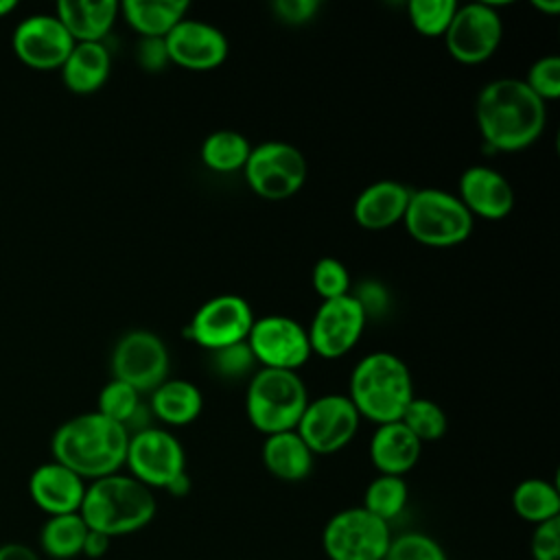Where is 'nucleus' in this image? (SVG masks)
<instances>
[{
  "instance_id": "f257e3e1",
  "label": "nucleus",
  "mask_w": 560,
  "mask_h": 560,
  "mask_svg": "<svg viewBox=\"0 0 560 560\" xmlns=\"http://www.w3.org/2000/svg\"><path fill=\"white\" fill-rule=\"evenodd\" d=\"M475 120L483 142L497 151L534 144L547 122L545 103L523 79H494L475 98Z\"/></svg>"
},
{
  "instance_id": "f03ea898",
  "label": "nucleus",
  "mask_w": 560,
  "mask_h": 560,
  "mask_svg": "<svg viewBox=\"0 0 560 560\" xmlns=\"http://www.w3.org/2000/svg\"><path fill=\"white\" fill-rule=\"evenodd\" d=\"M129 431L98 411H85L61 422L50 440L52 459L81 479H101L125 466Z\"/></svg>"
},
{
  "instance_id": "7ed1b4c3",
  "label": "nucleus",
  "mask_w": 560,
  "mask_h": 560,
  "mask_svg": "<svg viewBox=\"0 0 560 560\" xmlns=\"http://www.w3.org/2000/svg\"><path fill=\"white\" fill-rule=\"evenodd\" d=\"M155 512L158 501L153 490L129 472H114L90 481L79 508L88 529L109 538L144 529L155 518Z\"/></svg>"
},
{
  "instance_id": "20e7f679",
  "label": "nucleus",
  "mask_w": 560,
  "mask_h": 560,
  "mask_svg": "<svg viewBox=\"0 0 560 560\" xmlns=\"http://www.w3.org/2000/svg\"><path fill=\"white\" fill-rule=\"evenodd\" d=\"M361 418L374 424L400 420L413 398V381L407 363L385 350L365 354L350 374V394Z\"/></svg>"
},
{
  "instance_id": "39448f33",
  "label": "nucleus",
  "mask_w": 560,
  "mask_h": 560,
  "mask_svg": "<svg viewBox=\"0 0 560 560\" xmlns=\"http://www.w3.org/2000/svg\"><path fill=\"white\" fill-rule=\"evenodd\" d=\"M308 402L304 381L293 370L260 368L245 392V413L262 435L293 431Z\"/></svg>"
},
{
  "instance_id": "423d86ee",
  "label": "nucleus",
  "mask_w": 560,
  "mask_h": 560,
  "mask_svg": "<svg viewBox=\"0 0 560 560\" xmlns=\"http://www.w3.org/2000/svg\"><path fill=\"white\" fill-rule=\"evenodd\" d=\"M402 223L418 243L429 247H453L472 234V214L457 195L442 188L411 190Z\"/></svg>"
},
{
  "instance_id": "0eeeda50",
  "label": "nucleus",
  "mask_w": 560,
  "mask_h": 560,
  "mask_svg": "<svg viewBox=\"0 0 560 560\" xmlns=\"http://www.w3.org/2000/svg\"><path fill=\"white\" fill-rule=\"evenodd\" d=\"M389 540V523L363 505L335 512L322 529V549L328 560H383Z\"/></svg>"
},
{
  "instance_id": "6e6552de",
  "label": "nucleus",
  "mask_w": 560,
  "mask_h": 560,
  "mask_svg": "<svg viewBox=\"0 0 560 560\" xmlns=\"http://www.w3.org/2000/svg\"><path fill=\"white\" fill-rule=\"evenodd\" d=\"M247 186L262 199L293 197L306 179V160L298 147L284 140H267L252 147L243 166Z\"/></svg>"
},
{
  "instance_id": "1a4fd4ad",
  "label": "nucleus",
  "mask_w": 560,
  "mask_h": 560,
  "mask_svg": "<svg viewBox=\"0 0 560 560\" xmlns=\"http://www.w3.org/2000/svg\"><path fill=\"white\" fill-rule=\"evenodd\" d=\"M125 466L149 490H166L186 472V453L171 431L147 427L129 433Z\"/></svg>"
},
{
  "instance_id": "9d476101",
  "label": "nucleus",
  "mask_w": 560,
  "mask_h": 560,
  "mask_svg": "<svg viewBox=\"0 0 560 560\" xmlns=\"http://www.w3.org/2000/svg\"><path fill=\"white\" fill-rule=\"evenodd\" d=\"M359 422L361 416L346 394H324L306 402L295 431L313 455H330L352 442Z\"/></svg>"
},
{
  "instance_id": "9b49d317",
  "label": "nucleus",
  "mask_w": 560,
  "mask_h": 560,
  "mask_svg": "<svg viewBox=\"0 0 560 560\" xmlns=\"http://www.w3.org/2000/svg\"><path fill=\"white\" fill-rule=\"evenodd\" d=\"M168 348L147 328H133L120 335L112 350V378L133 389L153 392L168 376Z\"/></svg>"
},
{
  "instance_id": "f8f14e48",
  "label": "nucleus",
  "mask_w": 560,
  "mask_h": 560,
  "mask_svg": "<svg viewBox=\"0 0 560 560\" xmlns=\"http://www.w3.org/2000/svg\"><path fill=\"white\" fill-rule=\"evenodd\" d=\"M503 22L497 9L488 2L457 4L446 28L444 44L459 63H481L494 55L501 44Z\"/></svg>"
},
{
  "instance_id": "ddd939ff",
  "label": "nucleus",
  "mask_w": 560,
  "mask_h": 560,
  "mask_svg": "<svg viewBox=\"0 0 560 560\" xmlns=\"http://www.w3.org/2000/svg\"><path fill=\"white\" fill-rule=\"evenodd\" d=\"M245 341L256 363L276 370L298 372L313 352L306 328L293 317L278 313L254 319Z\"/></svg>"
},
{
  "instance_id": "4468645a",
  "label": "nucleus",
  "mask_w": 560,
  "mask_h": 560,
  "mask_svg": "<svg viewBox=\"0 0 560 560\" xmlns=\"http://www.w3.org/2000/svg\"><path fill=\"white\" fill-rule=\"evenodd\" d=\"M365 324L368 315L352 293L322 300L306 328L311 350L324 359H339L357 346Z\"/></svg>"
},
{
  "instance_id": "2eb2a0df",
  "label": "nucleus",
  "mask_w": 560,
  "mask_h": 560,
  "mask_svg": "<svg viewBox=\"0 0 560 560\" xmlns=\"http://www.w3.org/2000/svg\"><path fill=\"white\" fill-rule=\"evenodd\" d=\"M252 306L236 293L214 295L203 302L188 326L192 341L206 350H219L247 339L254 324Z\"/></svg>"
},
{
  "instance_id": "dca6fc26",
  "label": "nucleus",
  "mask_w": 560,
  "mask_h": 560,
  "mask_svg": "<svg viewBox=\"0 0 560 560\" xmlns=\"http://www.w3.org/2000/svg\"><path fill=\"white\" fill-rule=\"evenodd\" d=\"M18 59L35 70L61 68L74 39L52 13H33L24 18L11 37Z\"/></svg>"
},
{
  "instance_id": "f3484780",
  "label": "nucleus",
  "mask_w": 560,
  "mask_h": 560,
  "mask_svg": "<svg viewBox=\"0 0 560 560\" xmlns=\"http://www.w3.org/2000/svg\"><path fill=\"white\" fill-rule=\"evenodd\" d=\"M168 61L188 70H212L228 59V37L210 22L184 18L164 37Z\"/></svg>"
},
{
  "instance_id": "a211bd4d",
  "label": "nucleus",
  "mask_w": 560,
  "mask_h": 560,
  "mask_svg": "<svg viewBox=\"0 0 560 560\" xmlns=\"http://www.w3.org/2000/svg\"><path fill=\"white\" fill-rule=\"evenodd\" d=\"M459 201L475 217L499 221L505 219L514 208V190L508 177L499 171L475 164L459 175Z\"/></svg>"
},
{
  "instance_id": "6ab92c4d",
  "label": "nucleus",
  "mask_w": 560,
  "mask_h": 560,
  "mask_svg": "<svg viewBox=\"0 0 560 560\" xmlns=\"http://www.w3.org/2000/svg\"><path fill=\"white\" fill-rule=\"evenodd\" d=\"M85 486V479L55 459L39 464L28 477V494L48 516L79 512Z\"/></svg>"
},
{
  "instance_id": "aec40b11",
  "label": "nucleus",
  "mask_w": 560,
  "mask_h": 560,
  "mask_svg": "<svg viewBox=\"0 0 560 560\" xmlns=\"http://www.w3.org/2000/svg\"><path fill=\"white\" fill-rule=\"evenodd\" d=\"M411 188L394 179H381L365 186L352 206L354 221L365 230H387L402 221Z\"/></svg>"
},
{
  "instance_id": "412c9836",
  "label": "nucleus",
  "mask_w": 560,
  "mask_h": 560,
  "mask_svg": "<svg viewBox=\"0 0 560 560\" xmlns=\"http://www.w3.org/2000/svg\"><path fill=\"white\" fill-rule=\"evenodd\" d=\"M422 442L400 422L376 424L370 440V459L378 475L405 477L420 459Z\"/></svg>"
},
{
  "instance_id": "4be33fe9",
  "label": "nucleus",
  "mask_w": 560,
  "mask_h": 560,
  "mask_svg": "<svg viewBox=\"0 0 560 560\" xmlns=\"http://www.w3.org/2000/svg\"><path fill=\"white\" fill-rule=\"evenodd\" d=\"M118 13L116 0H59L55 7V15L74 42H103Z\"/></svg>"
},
{
  "instance_id": "5701e85b",
  "label": "nucleus",
  "mask_w": 560,
  "mask_h": 560,
  "mask_svg": "<svg viewBox=\"0 0 560 560\" xmlns=\"http://www.w3.org/2000/svg\"><path fill=\"white\" fill-rule=\"evenodd\" d=\"M112 55L103 42H74L61 63V79L74 94H92L107 81Z\"/></svg>"
},
{
  "instance_id": "b1692460",
  "label": "nucleus",
  "mask_w": 560,
  "mask_h": 560,
  "mask_svg": "<svg viewBox=\"0 0 560 560\" xmlns=\"http://www.w3.org/2000/svg\"><path fill=\"white\" fill-rule=\"evenodd\" d=\"M262 464L280 481H302L311 475L315 455L298 431H282L265 435L262 442Z\"/></svg>"
},
{
  "instance_id": "393cba45",
  "label": "nucleus",
  "mask_w": 560,
  "mask_h": 560,
  "mask_svg": "<svg viewBox=\"0 0 560 560\" xmlns=\"http://www.w3.org/2000/svg\"><path fill=\"white\" fill-rule=\"evenodd\" d=\"M203 407L199 387L186 378H166L151 392V413L168 427H186Z\"/></svg>"
},
{
  "instance_id": "a878e982",
  "label": "nucleus",
  "mask_w": 560,
  "mask_h": 560,
  "mask_svg": "<svg viewBox=\"0 0 560 560\" xmlns=\"http://www.w3.org/2000/svg\"><path fill=\"white\" fill-rule=\"evenodd\" d=\"M188 9L186 0H125L120 4L127 24L140 37H166L186 18Z\"/></svg>"
},
{
  "instance_id": "bb28decb",
  "label": "nucleus",
  "mask_w": 560,
  "mask_h": 560,
  "mask_svg": "<svg viewBox=\"0 0 560 560\" xmlns=\"http://www.w3.org/2000/svg\"><path fill=\"white\" fill-rule=\"evenodd\" d=\"M512 508L521 521L532 525L560 518V490L540 477L523 479L512 492Z\"/></svg>"
},
{
  "instance_id": "cd10ccee",
  "label": "nucleus",
  "mask_w": 560,
  "mask_h": 560,
  "mask_svg": "<svg viewBox=\"0 0 560 560\" xmlns=\"http://www.w3.org/2000/svg\"><path fill=\"white\" fill-rule=\"evenodd\" d=\"M88 525L79 512L48 516L39 529V547L52 560H70L81 556Z\"/></svg>"
},
{
  "instance_id": "c85d7f7f",
  "label": "nucleus",
  "mask_w": 560,
  "mask_h": 560,
  "mask_svg": "<svg viewBox=\"0 0 560 560\" xmlns=\"http://www.w3.org/2000/svg\"><path fill=\"white\" fill-rule=\"evenodd\" d=\"M249 151H252V144L243 133L232 129H219L203 138L199 158L210 171L234 173V171H243L249 158Z\"/></svg>"
},
{
  "instance_id": "c756f323",
  "label": "nucleus",
  "mask_w": 560,
  "mask_h": 560,
  "mask_svg": "<svg viewBox=\"0 0 560 560\" xmlns=\"http://www.w3.org/2000/svg\"><path fill=\"white\" fill-rule=\"evenodd\" d=\"M409 501V488L405 477L396 475H376L365 492H363V508L378 516L381 521L389 523L402 514Z\"/></svg>"
},
{
  "instance_id": "7c9ffc66",
  "label": "nucleus",
  "mask_w": 560,
  "mask_h": 560,
  "mask_svg": "<svg viewBox=\"0 0 560 560\" xmlns=\"http://www.w3.org/2000/svg\"><path fill=\"white\" fill-rule=\"evenodd\" d=\"M400 422L424 444V442H435L446 433V413L444 409L431 400V398H420L413 396L411 402L405 407Z\"/></svg>"
},
{
  "instance_id": "2f4dec72",
  "label": "nucleus",
  "mask_w": 560,
  "mask_h": 560,
  "mask_svg": "<svg viewBox=\"0 0 560 560\" xmlns=\"http://www.w3.org/2000/svg\"><path fill=\"white\" fill-rule=\"evenodd\" d=\"M455 0H411L407 15L411 26L424 37H442L455 15Z\"/></svg>"
},
{
  "instance_id": "473e14b6",
  "label": "nucleus",
  "mask_w": 560,
  "mask_h": 560,
  "mask_svg": "<svg viewBox=\"0 0 560 560\" xmlns=\"http://www.w3.org/2000/svg\"><path fill=\"white\" fill-rule=\"evenodd\" d=\"M140 392L133 389L131 385L112 378L109 383L103 385V389L98 392V400H96V411L103 413L105 418L120 422L122 427L133 418V413L140 409Z\"/></svg>"
},
{
  "instance_id": "72a5a7b5",
  "label": "nucleus",
  "mask_w": 560,
  "mask_h": 560,
  "mask_svg": "<svg viewBox=\"0 0 560 560\" xmlns=\"http://www.w3.org/2000/svg\"><path fill=\"white\" fill-rule=\"evenodd\" d=\"M383 560H448L444 547L424 532H402L392 536Z\"/></svg>"
},
{
  "instance_id": "f704fd0d",
  "label": "nucleus",
  "mask_w": 560,
  "mask_h": 560,
  "mask_svg": "<svg viewBox=\"0 0 560 560\" xmlns=\"http://www.w3.org/2000/svg\"><path fill=\"white\" fill-rule=\"evenodd\" d=\"M311 282L322 300H332L350 293V271L332 256H324L313 265Z\"/></svg>"
},
{
  "instance_id": "c9c22d12",
  "label": "nucleus",
  "mask_w": 560,
  "mask_h": 560,
  "mask_svg": "<svg viewBox=\"0 0 560 560\" xmlns=\"http://www.w3.org/2000/svg\"><path fill=\"white\" fill-rule=\"evenodd\" d=\"M525 85L542 101H556L560 96V57L558 55H545L538 57L523 79Z\"/></svg>"
},
{
  "instance_id": "e433bc0d",
  "label": "nucleus",
  "mask_w": 560,
  "mask_h": 560,
  "mask_svg": "<svg viewBox=\"0 0 560 560\" xmlns=\"http://www.w3.org/2000/svg\"><path fill=\"white\" fill-rule=\"evenodd\" d=\"M210 357H212L214 372L221 374L223 378H241V376L254 372V365H256V359H254L247 341L212 350Z\"/></svg>"
},
{
  "instance_id": "4c0bfd02",
  "label": "nucleus",
  "mask_w": 560,
  "mask_h": 560,
  "mask_svg": "<svg viewBox=\"0 0 560 560\" xmlns=\"http://www.w3.org/2000/svg\"><path fill=\"white\" fill-rule=\"evenodd\" d=\"M529 551L532 560H560V518L534 525Z\"/></svg>"
},
{
  "instance_id": "58836bf2",
  "label": "nucleus",
  "mask_w": 560,
  "mask_h": 560,
  "mask_svg": "<svg viewBox=\"0 0 560 560\" xmlns=\"http://www.w3.org/2000/svg\"><path fill=\"white\" fill-rule=\"evenodd\" d=\"M136 59L147 72L164 70L166 63H171L164 37H140L136 46Z\"/></svg>"
},
{
  "instance_id": "ea45409f",
  "label": "nucleus",
  "mask_w": 560,
  "mask_h": 560,
  "mask_svg": "<svg viewBox=\"0 0 560 560\" xmlns=\"http://www.w3.org/2000/svg\"><path fill=\"white\" fill-rule=\"evenodd\" d=\"M276 18L287 24H306L317 15V0H276L271 4Z\"/></svg>"
},
{
  "instance_id": "a19ab883",
  "label": "nucleus",
  "mask_w": 560,
  "mask_h": 560,
  "mask_svg": "<svg viewBox=\"0 0 560 560\" xmlns=\"http://www.w3.org/2000/svg\"><path fill=\"white\" fill-rule=\"evenodd\" d=\"M357 298V302L363 306L365 315L372 317V315H378L385 306H387V293L383 289V284L378 282H363L359 287L357 293H352Z\"/></svg>"
},
{
  "instance_id": "79ce46f5",
  "label": "nucleus",
  "mask_w": 560,
  "mask_h": 560,
  "mask_svg": "<svg viewBox=\"0 0 560 560\" xmlns=\"http://www.w3.org/2000/svg\"><path fill=\"white\" fill-rule=\"evenodd\" d=\"M109 545H112L109 536H105L101 532H94V529H88L81 556H85L90 560H98V558H103L109 551Z\"/></svg>"
},
{
  "instance_id": "37998d69",
  "label": "nucleus",
  "mask_w": 560,
  "mask_h": 560,
  "mask_svg": "<svg viewBox=\"0 0 560 560\" xmlns=\"http://www.w3.org/2000/svg\"><path fill=\"white\" fill-rule=\"evenodd\" d=\"M0 560H42V558L28 545L4 542V545H0Z\"/></svg>"
},
{
  "instance_id": "c03bdc74",
  "label": "nucleus",
  "mask_w": 560,
  "mask_h": 560,
  "mask_svg": "<svg viewBox=\"0 0 560 560\" xmlns=\"http://www.w3.org/2000/svg\"><path fill=\"white\" fill-rule=\"evenodd\" d=\"M188 490H190V477H188V472L179 475V477L166 488V492L173 494V497H184V494H188Z\"/></svg>"
},
{
  "instance_id": "a18cd8bd",
  "label": "nucleus",
  "mask_w": 560,
  "mask_h": 560,
  "mask_svg": "<svg viewBox=\"0 0 560 560\" xmlns=\"http://www.w3.org/2000/svg\"><path fill=\"white\" fill-rule=\"evenodd\" d=\"M534 7L545 11V13H558L560 11V0H534Z\"/></svg>"
},
{
  "instance_id": "49530a36",
  "label": "nucleus",
  "mask_w": 560,
  "mask_h": 560,
  "mask_svg": "<svg viewBox=\"0 0 560 560\" xmlns=\"http://www.w3.org/2000/svg\"><path fill=\"white\" fill-rule=\"evenodd\" d=\"M15 7H18L15 0H0V18L7 15V13H11Z\"/></svg>"
}]
</instances>
